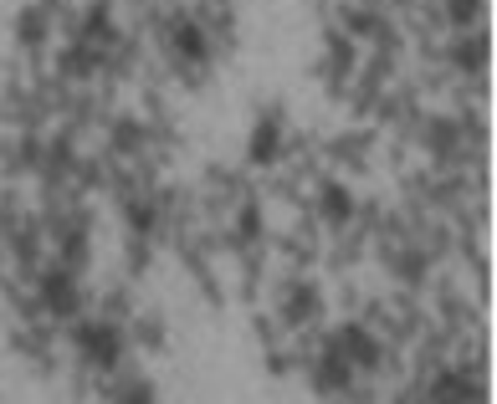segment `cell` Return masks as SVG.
Segmentation results:
<instances>
[{"mask_svg":"<svg viewBox=\"0 0 497 404\" xmlns=\"http://www.w3.org/2000/svg\"><path fill=\"white\" fill-rule=\"evenodd\" d=\"M175 57H185V62H206L210 57V36L200 32V26H179L175 32Z\"/></svg>","mask_w":497,"mask_h":404,"instance_id":"1","label":"cell"},{"mask_svg":"<svg viewBox=\"0 0 497 404\" xmlns=\"http://www.w3.org/2000/svg\"><path fill=\"white\" fill-rule=\"evenodd\" d=\"M323 216L344 220L349 216V195H344V189H323Z\"/></svg>","mask_w":497,"mask_h":404,"instance_id":"2","label":"cell"}]
</instances>
